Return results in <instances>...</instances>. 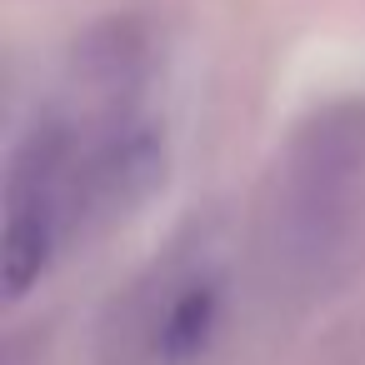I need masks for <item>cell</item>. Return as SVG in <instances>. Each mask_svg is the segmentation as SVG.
Instances as JSON below:
<instances>
[{
  "instance_id": "cell-1",
  "label": "cell",
  "mask_w": 365,
  "mask_h": 365,
  "mask_svg": "<svg viewBox=\"0 0 365 365\" xmlns=\"http://www.w3.org/2000/svg\"><path fill=\"white\" fill-rule=\"evenodd\" d=\"M125 56L86 66V86L46 110L11 150L6 290L21 300L81 240L125 215L160 175V135L135 110Z\"/></svg>"
},
{
  "instance_id": "cell-2",
  "label": "cell",
  "mask_w": 365,
  "mask_h": 365,
  "mask_svg": "<svg viewBox=\"0 0 365 365\" xmlns=\"http://www.w3.org/2000/svg\"><path fill=\"white\" fill-rule=\"evenodd\" d=\"M210 320H215V285L200 275H165L115 315L106 340L125 365H180L185 355L200 350Z\"/></svg>"
}]
</instances>
